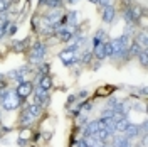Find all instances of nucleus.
Masks as SVG:
<instances>
[{
    "label": "nucleus",
    "mask_w": 148,
    "mask_h": 147,
    "mask_svg": "<svg viewBox=\"0 0 148 147\" xmlns=\"http://www.w3.org/2000/svg\"><path fill=\"white\" fill-rule=\"evenodd\" d=\"M89 59H91V53H84V56L81 58L83 63H89Z\"/></svg>",
    "instance_id": "393cba45"
},
{
    "label": "nucleus",
    "mask_w": 148,
    "mask_h": 147,
    "mask_svg": "<svg viewBox=\"0 0 148 147\" xmlns=\"http://www.w3.org/2000/svg\"><path fill=\"white\" fill-rule=\"evenodd\" d=\"M89 2H91V3H98V2H99V0H89Z\"/></svg>",
    "instance_id": "c756f323"
},
{
    "label": "nucleus",
    "mask_w": 148,
    "mask_h": 147,
    "mask_svg": "<svg viewBox=\"0 0 148 147\" xmlns=\"http://www.w3.org/2000/svg\"><path fill=\"white\" fill-rule=\"evenodd\" d=\"M40 73H44V74H47V73H49V66H47V64H44V66H40Z\"/></svg>",
    "instance_id": "c85d7f7f"
},
{
    "label": "nucleus",
    "mask_w": 148,
    "mask_h": 147,
    "mask_svg": "<svg viewBox=\"0 0 148 147\" xmlns=\"http://www.w3.org/2000/svg\"><path fill=\"white\" fill-rule=\"evenodd\" d=\"M59 58H61V61H62L66 66H73L74 61H76V58H74V51H71V49H64V51H61Z\"/></svg>",
    "instance_id": "423d86ee"
},
{
    "label": "nucleus",
    "mask_w": 148,
    "mask_h": 147,
    "mask_svg": "<svg viewBox=\"0 0 148 147\" xmlns=\"http://www.w3.org/2000/svg\"><path fill=\"white\" fill-rule=\"evenodd\" d=\"M34 101H36V105H39V107H42V105L49 103V95H47V92H42L40 88H37L36 90V96H34Z\"/></svg>",
    "instance_id": "0eeeda50"
},
{
    "label": "nucleus",
    "mask_w": 148,
    "mask_h": 147,
    "mask_svg": "<svg viewBox=\"0 0 148 147\" xmlns=\"http://www.w3.org/2000/svg\"><path fill=\"white\" fill-rule=\"evenodd\" d=\"M51 86H52V80H51V76H49V74L40 76V80H39V88H40L42 92H49Z\"/></svg>",
    "instance_id": "9b49d317"
},
{
    "label": "nucleus",
    "mask_w": 148,
    "mask_h": 147,
    "mask_svg": "<svg viewBox=\"0 0 148 147\" xmlns=\"http://www.w3.org/2000/svg\"><path fill=\"white\" fill-rule=\"evenodd\" d=\"M94 56H96L98 59H104V58H106V53H104V42H101L99 46L94 47Z\"/></svg>",
    "instance_id": "2eb2a0df"
},
{
    "label": "nucleus",
    "mask_w": 148,
    "mask_h": 147,
    "mask_svg": "<svg viewBox=\"0 0 148 147\" xmlns=\"http://www.w3.org/2000/svg\"><path fill=\"white\" fill-rule=\"evenodd\" d=\"M104 88H106V90H99V92H98V95H106V93H111L113 90H114L113 86H104Z\"/></svg>",
    "instance_id": "b1692460"
},
{
    "label": "nucleus",
    "mask_w": 148,
    "mask_h": 147,
    "mask_svg": "<svg viewBox=\"0 0 148 147\" xmlns=\"http://www.w3.org/2000/svg\"><path fill=\"white\" fill-rule=\"evenodd\" d=\"M135 42H136V44H140L143 49H147V46H148V44H147V32H141V34H138Z\"/></svg>",
    "instance_id": "f3484780"
},
{
    "label": "nucleus",
    "mask_w": 148,
    "mask_h": 147,
    "mask_svg": "<svg viewBox=\"0 0 148 147\" xmlns=\"http://www.w3.org/2000/svg\"><path fill=\"white\" fill-rule=\"evenodd\" d=\"M25 112H27L32 119H36V117H39V115L42 113V107H39V105H36V103H32V105H29L27 108H25Z\"/></svg>",
    "instance_id": "f8f14e48"
},
{
    "label": "nucleus",
    "mask_w": 148,
    "mask_h": 147,
    "mask_svg": "<svg viewBox=\"0 0 148 147\" xmlns=\"http://www.w3.org/2000/svg\"><path fill=\"white\" fill-rule=\"evenodd\" d=\"M29 137H30V130H29V129H24L22 132H20V137H18V144L22 146V144L25 142V139H29Z\"/></svg>",
    "instance_id": "a211bd4d"
},
{
    "label": "nucleus",
    "mask_w": 148,
    "mask_h": 147,
    "mask_svg": "<svg viewBox=\"0 0 148 147\" xmlns=\"http://www.w3.org/2000/svg\"><path fill=\"white\" fill-rule=\"evenodd\" d=\"M138 134H140L138 127H136V125H133V123H130L128 129L125 130V135H126V137H136Z\"/></svg>",
    "instance_id": "4468645a"
},
{
    "label": "nucleus",
    "mask_w": 148,
    "mask_h": 147,
    "mask_svg": "<svg viewBox=\"0 0 148 147\" xmlns=\"http://www.w3.org/2000/svg\"><path fill=\"white\" fill-rule=\"evenodd\" d=\"M114 146L116 147H130V142H128V139H116Z\"/></svg>",
    "instance_id": "6ab92c4d"
},
{
    "label": "nucleus",
    "mask_w": 148,
    "mask_h": 147,
    "mask_svg": "<svg viewBox=\"0 0 148 147\" xmlns=\"http://www.w3.org/2000/svg\"><path fill=\"white\" fill-rule=\"evenodd\" d=\"M76 147H89V144H88L86 140H79V142L76 144Z\"/></svg>",
    "instance_id": "cd10ccee"
},
{
    "label": "nucleus",
    "mask_w": 148,
    "mask_h": 147,
    "mask_svg": "<svg viewBox=\"0 0 148 147\" xmlns=\"http://www.w3.org/2000/svg\"><path fill=\"white\" fill-rule=\"evenodd\" d=\"M15 32H17V26H15V24H9V27H7V31H5V34L14 36Z\"/></svg>",
    "instance_id": "5701e85b"
},
{
    "label": "nucleus",
    "mask_w": 148,
    "mask_h": 147,
    "mask_svg": "<svg viewBox=\"0 0 148 147\" xmlns=\"http://www.w3.org/2000/svg\"><path fill=\"white\" fill-rule=\"evenodd\" d=\"M7 10V0H0V12Z\"/></svg>",
    "instance_id": "a878e982"
},
{
    "label": "nucleus",
    "mask_w": 148,
    "mask_h": 147,
    "mask_svg": "<svg viewBox=\"0 0 148 147\" xmlns=\"http://www.w3.org/2000/svg\"><path fill=\"white\" fill-rule=\"evenodd\" d=\"M20 122H22V125H27V123H30V122H32V117L29 115L27 112H24V113H22V119H20Z\"/></svg>",
    "instance_id": "412c9836"
},
{
    "label": "nucleus",
    "mask_w": 148,
    "mask_h": 147,
    "mask_svg": "<svg viewBox=\"0 0 148 147\" xmlns=\"http://www.w3.org/2000/svg\"><path fill=\"white\" fill-rule=\"evenodd\" d=\"M25 44H27V39H24V41H18V42H15V44H14V49H15V51H24V49H25Z\"/></svg>",
    "instance_id": "aec40b11"
},
{
    "label": "nucleus",
    "mask_w": 148,
    "mask_h": 147,
    "mask_svg": "<svg viewBox=\"0 0 148 147\" xmlns=\"http://www.w3.org/2000/svg\"><path fill=\"white\" fill-rule=\"evenodd\" d=\"M32 90H34V85L30 81H20L18 83V86L15 88V93H17V96L18 98H27L29 95L32 93Z\"/></svg>",
    "instance_id": "20e7f679"
},
{
    "label": "nucleus",
    "mask_w": 148,
    "mask_h": 147,
    "mask_svg": "<svg viewBox=\"0 0 148 147\" xmlns=\"http://www.w3.org/2000/svg\"><path fill=\"white\" fill-rule=\"evenodd\" d=\"M99 129H101V127H99V122H98V120H92V122H89V123L84 127V135H86V137H91V135H94Z\"/></svg>",
    "instance_id": "1a4fd4ad"
},
{
    "label": "nucleus",
    "mask_w": 148,
    "mask_h": 147,
    "mask_svg": "<svg viewBox=\"0 0 148 147\" xmlns=\"http://www.w3.org/2000/svg\"><path fill=\"white\" fill-rule=\"evenodd\" d=\"M57 37L61 39V41H71L74 37V27H69V26H64V27L57 29Z\"/></svg>",
    "instance_id": "39448f33"
},
{
    "label": "nucleus",
    "mask_w": 148,
    "mask_h": 147,
    "mask_svg": "<svg viewBox=\"0 0 148 147\" xmlns=\"http://www.w3.org/2000/svg\"><path fill=\"white\" fill-rule=\"evenodd\" d=\"M140 63H141V66H147V49H141V53H140Z\"/></svg>",
    "instance_id": "4be33fe9"
},
{
    "label": "nucleus",
    "mask_w": 148,
    "mask_h": 147,
    "mask_svg": "<svg viewBox=\"0 0 148 147\" xmlns=\"http://www.w3.org/2000/svg\"><path fill=\"white\" fill-rule=\"evenodd\" d=\"M96 39H99V41H101L103 37H104V31H103V29H99V31H98V32H96Z\"/></svg>",
    "instance_id": "bb28decb"
},
{
    "label": "nucleus",
    "mask_w": 148,
    "mask_h": 147,
    "mask_svg": "<svg viewBox=\"0 0 148 147\" xmlns=\"http://www.w3.org/2000/svg\"><path fill=\"white\" fill-rule=\"evenodd\" d=\"M67 2H71V3H74V2H76V0H67Z\"/></svg>",
    "instance_id": "7c9ffc66"
},
{
    "label": "nucleus",
    "mask_w": 148,
    "mask_h": 147,
    "mask_svg": "<svg viewBox=\"0 0 148 147\" xmlns=\"http://www.w3.org/2000/svg\"><path fill=\"white\" fill-rule=\"evenodd\" d=\"M27 71H29L27 66H22V68H18V69H14V71H10V73H9V78L22 81V78H24V76L27 74Z\"/></svg>",
    "instance_id": "9d476101"
},
{
    "label": "nucleus",
    "mask_w": 148,
    "mask_h": 147,
    "mask_svg": "<svg viewBox=\"0 0 148 147\" xmlns=\"http://www.w3.org/2000/svg\"><path fill=\"white\" fill-rule=\"evenodd\" d=\"M114 15H116V10H114V7L106 5V7H104V10H103V22L111 24V22L114 20Z\"/></svg>",
    "instance_id": "6e6552de"
},
{
    "label": "nucleus",
    "mask_w": 148,
    "mask_h": 147,
    "mask_svg": "<svg viewBox=\"0 0 148 147\" xmlns=\"http://www.w3.org/2000/svg\"><path fill=\"white\" fill-rule=\"evenodd\" d=\"M46 44H42V42H36L34 47L30 49V53H29V61L30 63H42V59H44V56H46Z\"/></svg>",
    "instance_id": "f03ea898"
},
{
    "label": "nucleus",
    "mask_w": 148,
    "mask_h": 147,
    "mask_svg": "<svg viewBox=\"0 0 148 147\" xmlns=\"http://www.w3.org/2000/svg\"><path fill=\"white\" fill-rule=\"evenodd\" d=\"M140 15H141V12H140L138 7H135V5H131V7H126L125 10V20H126V24H136L138 22Z\"/></svg>",
    "instance_id": "7ed1b4c3"
},
{
    "label": "nucleus",
    "mask_w": 148,
    "mask_h": 147,
    "mask_svg": "<svg viewBox=\"0 0 148 147\" xmlns=\"http://www.w3.org/2000/svg\"><path fill=\"white\" fill-rule=\"evenodd\" d=\"M141 49H143V47L140 46V44L133 42L131 46H128V49H126V51H130V56H138L140 53H141Z\"/></svg>",
    "instance_id": "dca6fc26"
},
{
    "label": "nucleus",
    "mask_w": 148,
    "mask_h": 147,
    "mask_svg": "<svg viewBox=\"0 0 148 147\" xmlns=\"http://www.w3.org/2000/svg\"><path fill=\"white\" fill-rule=\"evenodd\" d=\"M39 3L42 5H46V7H51L52 10H56V9H61L62 7V0H39Z\"/></svg>",
    "instance_id": "ddd939ff"
},
{
    "label": "nucleus",
    "mask_w": 148,
    "mask_h": 147,
    "mask_svg": "<svg viewBox=\"0 0 148 147\" xmlns=\"http://www.w3.org/2000/svg\"><path fill=\"white\" fill-rule=\"evenodd\" d=\"M0 101H2V107H3L5 110H15L18 105H20L22 98H18L15 92H5L2 95Z\"/></svg>",
    "instance_id": "f257e3e1"
}]
</instances>
